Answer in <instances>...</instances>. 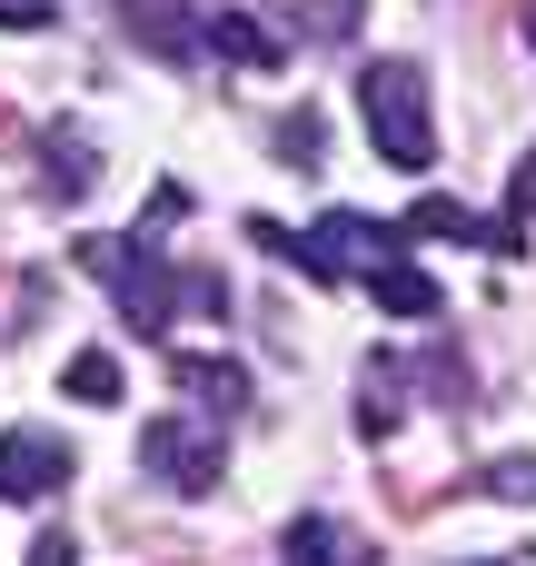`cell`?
I'll use <instances>...</instances> for the list:
<instances>
[{
    "mask_svg": "<svg viewBox=\"0 0 536 566\" xmlns=\"http://www.w3.org/2000/svg\"><path fill=\"white\" fill-rule=\"evenodd\" d=\"M169 378L189 388L199 418H229V408L249 398V368H239V358H169Z\"/></svg>",
    "mask_w": 536,
    "mask_h": 566,
    "instance_id": "8992f818",
    "label": "cell"
},
{
    "mask_svg": "<svg viewBox=\"0 0 536 566\" xmlns=\"http://www.w3.org/2000/svg\"><path fill=\"white\" fill-rule=\"evenodd\" d=\"M60 388L90 398V408H119V358H109V348H80V358L60 368Z\"/></svg>",
    "mask_w": 536,
    "mask_h": 566,
    "instance_id": "30bf717a",
    "label": "cell"
},
{
    "mask_svg": "<svg viewBox=\"0 0 536 566\" xmlns=\"http://www.w3.org/2000/svg\"><path fill=\"white\" fill-rule=\"evenodd\" d=\"M278 149H288V169H318V119H308V109H298V119H288V129H278Z\"/></svg>",
    "mask_w": 536,
    "mask_h": 566,
    "instance_id": "4fadbf2b",
    "label": "cell"
},
{
    "mask_svg": "<svg viewBox=\"0 0 536 566\" xmlns=\"http://www.w3.org/2000/svg\"><path fill=\"white\" fill-rule=\"evenodd\" d=\"M507 219H517V229H527V219H536V149H527V159H517V189H507Z\"/></svg>",
    "mask_w": 536,
    "mask_h": 566,
    "instance_id": "5bb4252c",
    "label": "cell"
},
{
    "mask_svg": "<svg viewBox=\"0 0 536 566\" xmlns=\"http://www.w3.org/2000/svg\"><path fill=\"white\" fill-rule=\"evenodd\" d=\"M527 40H536V0H527Z\"/></svg>",
    "mask_w": 536,
    "mask_h": 566,
    "instance_id": "e0dca14e",
    "label": "cell"
},
{
    "mask_svg": "<svg viewBox=\"0 0 536 566\" xmlns=\"http://www.w3.org/2000/svg\"><path fill=\"white\" fill-rule=\"evenodd\" d=\"M358 428H368V438H388V428H398V368H368V398H358Z\"/></svg>",
    "mask_w": 536,
    "mask_h": 566,
    "instance_id": "8fae6325",
    "label": "cell"
},
{
    "mask_svg": "<svg viewBox=\"0 0 536 566\" xmlns=\"http://www.w3.org/2000/svg\"><path fill=\"white\" fill-rule=\"evenodd\" d=\"M90 269L119 289V308H129V328H139V338H159V328L179 318V269L159 259V239H99V249H90Z\"/></svg>",
    "mask_w": 536,
    "mask_h": 566,
    "instance_id": "7a4b0ae2",
    "label": "cell"
},
{
    "mask_svg": "<svg viewBox=\"0 0 536 566\" xmlns=\"http://www.w3.org/2000/svg\"><path fill=\"white\" fill-rule=\"evenodd\" d=\"M139 458H149L179 497H209V488H219V438L189 428V418H149V428H139Z\"/></svg>",
    "mask_w": 536,
    "mask_h": 566,
    "instance_id": "3957f363",
    "label": "cell"
},
{
    "mask_svg": "<svg viewBox=\"0 0 536 566\" xmlns=\"http://www.w3.org/2000/svg\"><path fill=\"white\" fill-rule=\"evenodd\" d=\"M119 30L149 50V60H209V30L189 0H119Z\"/></svg>",
    "mask_w": 536,
    "mask_h": 566,
    "instance_id": "5b68a950",
    "label": "cell"
},
{
    "mask_svg": "<svg viewBox=\"0 0 536 566\" xmlns=\"http://www.w3.org/2000/svg\"><path fill=\"white\" fill-rule=\"evenodd\" d=\"M358 119H368L388 169H408V179L438 169V109H428V70L418 60H368L358 70Z\"/></svg>",
    "mask_w": 536,
    "mask_h": 566,
    "instance_id": "6da1fadb",
    "label": "cell"
},
{
    "mask_svg": "<svg viewBox=\"0 0 536 566\" xmlns=\"http://www.w3.org/2000/svg\"><path fill=\"white\" fill-rule=\"evenodd\" d=\"M368 289H378V308H388V318H438V279H428V269H408V259H378V269H368Z\"/></svg>",
    "mask_w": 536,
    "mask_h": 566,
    "instance_id": "9c48e42d",
    "label": "cell"
},
{
    "mask_svg": "<svg viewBox=\"0 0 536 566\" xmlns=\"http://www.w3.org/2000/svg\"><path fill=\"white\" fill-rule=\"evenodd\" d=\"M288 566H368V537L338 517H298L288 527Z\"/></svg>",
    "mask_w": 536,
    "mask_h": 566,
    "instance_id": "ba28073f",
    "label": "cell"
},
{
    "mask_svg": "<svg viewBox=\"0 0 536 566\" xmlns=\"http://www.w3.org/2000/svg\"><path fill=\"white\" fill-rule=\"evenodd\" d=\"M70 557H80L70 537H40V547H30V566H70Z\"/></svg>",
    "mask_w": 536,
    "mask_h": 566,
    "instance_id": "2e32d148",
    "label": "cell"
},
{
    "mask_svg": "<svg viewBox=\"0 0 536 566\" xmlns=\"http://www.w3.org/2000/svg\"><path fill=\"white\" fill-rule=\"evenodd\" d=\"M0 20L10 30H50V0H0Z\"/></svg>",
    "mask_w": 536,
    "mask_h": 566,
    "instance_id": "9a60e30c",
    "label": "cell"
},
{
    "mask_svg": "<svg viewBox=\"0 0 536 566\" xmlns=\"http://www.w3.org/2000/svg\"><path fill=\"white\" fill-rule=\"evenodd\" d=\"M199 30H209V50H219V60H239V70H278L269 20H249V10H199Z\"/></svg>",
    "mask_w": 536,
    "mask_h": 566,
    "instance_id": "52a82bcc",
    "label": "cell"
},
{
    "mask_svg": "<svg viewBox=\"0 0 536 566\" xmlns=\"http://www.w3.org/2000/svg\"><path fill=\"white\" fill-rule=\"evenodd\" d=\"M358 30V0H308V40H348Z\"/></svg>",
    "mask_w": 536,
    "mask_h": 566,
    "instance_id": "7c38bea8",
    "label": "cell"
},
{
    "mask_svg": "<svg viewBox=\"0 0 536 566\" xmlns=\"http://www.w3.org/2000/svg\"><path fill=\"white\" fill-rule=\"evenodd\" d=\"M50 488H70V448L50 428H0V497L10 507H40Z\"/></svg>",
    "mask_w": 536,
    "mask_h": 566,
    "instance_id": "277c9868",
    "label": "cell"
}]
</instances>
